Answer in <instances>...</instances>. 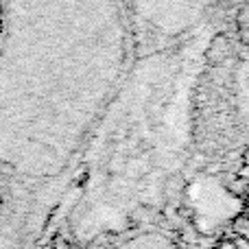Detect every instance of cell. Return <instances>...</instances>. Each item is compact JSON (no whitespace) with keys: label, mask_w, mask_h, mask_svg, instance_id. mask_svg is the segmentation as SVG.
<instances>
[{"label":"cell","mask_w":249,"mask_h":249,"mask_svg":"<svg viewBox=\"0 0 249 249\" xmlns=\"http://www.w3.org/2000/svg\"><path fill=\"white\" fill-rule=\"evenodd\" d=\"M136 61L123 0H0V216L64 206Z\"/></svg>","instance_id":"cell-1"},{"label":"cell","mask_w":249,"mask_h":249,"mask_svg":"<svg viewBox=\"0 0 249 249\" xmlns=\"http://www.w3.org/2000/svg\"><path fill=\"white\" fill-rule=\"evenodd\" d=\"M203 42L136 57L66 195L70 221L107 203L153 214L179 201L193 173L190 94Z\"/></svg>","instance_id":"cell-2"},{"label":"cell","mask_w":249,"mask_h":249,"mask_svg":"<svg viewBox=\"0 0 249 249\" xmlns=\"http://www.w3.org/2000/svg\"><path fill=\"white\" fill-rule=\"evenodd\" d=\"M247 121L241 86V44L230 24L206 37L190 94L193 171L236 162L245 149Z\"/></svg>","instance_id":"cell-3"},{"label":"cell","mask_w":249,"mask_h":249,"mask_svg":"<svg viewBox=\"0 0 249 249\" xmlns=\"http://www.w3.org/2000/svg\"><path fill=\"white\" fill-rule=\"evenodd\" d=\"M241 0H123L136 57L173 51L228 24Z\"/></svg>","instance_id":"cell-4"},{"label":"cell","mask_w":249,"mask_h":249,"mask_svg":"<svg viewBox=\"0 0 249 249\" xmlns=\"http://www.w3.org/2000/svg\"><path fill=\"white\" fill-rule=\"evenodd\" d=\"M234 35L241 44V86L245 94V103L249 105V0H243L232 13L230 20Z\"/></svg>","instance_id":"cell-5"},{"label":"cell","mask_w":249,"mask_h":249,"mask_svg":"<svg viewBox=\"0 0 249 249\" xmlns=\"http://www.w3.org/2000/svg\"><path fill=\"white\" fill-rule=\"evenodd\" d=\"M234 232L241 236V241H249V216H241L234 221Z\"/></svg>","instance_id":"cell-6"},{"label":"cell","mask_w":249,"mask_h":249,"mask_svg":"<svg viewBox=\"0 0 249 249\" xmlns=\"http://www.w3.org/2000/svg\"><path fill=\"white\" fill-rule=\"evenodd\" d=\"M234 247H236V249H249V241H238Z\"/></svg>","instance_id":"cell-7"}]
</instances>
